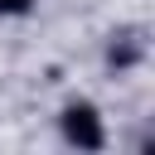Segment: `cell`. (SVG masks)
<instances>
[{
  "label": "cell",
  "mask_w": 155,
  "mask_h": 155,
  "mask_svg": "<svg viewBox=\"0 0 155 155\" xmlns=\"http://www.w3.org/2000/svg\"><path fill=\"white\" fill-rule=\"evenodd\" d=\"M63 131H68V140L82 145V150H97V145H102V126H97V111H92V107H68V111H63Z\"/></svg>",
  "instance_id": "6da1fadb"
},
{
  "label": "cell",
  "mask_w": 155,
  "mask_h": 155,
  "mask_svg": "<svg viewBox=\"0 0 155 155\" xmlns=\"http://www.w3.org/2000/svg\"><path fill=\"white\" fill-rule=\"evenodd\" d=\"M29 0H0V15H24Z\"/></svg>",
  "instance_id": "7a4b0ae2"
}]
</instances>
